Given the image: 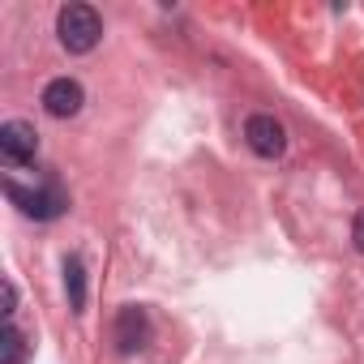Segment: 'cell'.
Returning <instances> with one entry per match:
<instances>
[{
  "label": "cell",
  "instance_id": "1",
  "mask_svg": "<svg viewBox=\"0 0 364 364\" xmlns=\"http://www.w3.org/2000/svg\"><path fill=\"white\" fill-rule=\"evenodd\" d=\"M56 35H60L65 52L86 56V52H95L99 39H103V18H99L90 5H65V9L56 14Z\"/></svg>",
  "mask_w": 364,
  "mask_h": 364
},
{
  "label": "cell",
  "instance_id": "2",
  "mask_svg": "<svg viewBox=\"0 0 364 364\" xmlns=\"http://www.w3.org/2000/svg\"><path fill=\"white\" fill-rule=\"evenodd\" d=\"M5 193H9V202L22 215H31L39 223H52V219H60L69 210V198H65V189L56 185V180H48V185H39V189H22V185H14V180H9Z\"/></svg>",
  "mask_w": 364,
  "mask_h": 364
},
{
  "label": "cell",
  "instance_id": "3",
  "mask_svg": "<svg viewBox=\"0 0 364 364\" xmlns=\"http://www.w3.org/2000/svg\"><path fill=\"white\" fill-rule=\"evenodd\" d=\"M245 141H249L253 154H262V159H279V154L287 150V129H283L270 112H257V116L245 120Z\"/></svg>",
  "mask_w": 364,
  "mask_h": 364
},
{
  "label": "cell",
  "instance_id": "4",
  "mask_svg": "<svg viewBox=\"0 0 364 364\" xmlns=\"http://www.w3.org/2000/svg\"><path fill=\"white\" fill-rule=\"evenodd\" d=\"M35 150H39L35 124H26V120H5L0 124V154H5V163L26 167V163H35Z\"/></svg>",
  "mask_w": 364,
  "mask_h": 364
},
{
  "label": "cell",
  "instance_id": "5",
  "mask_svg": "<svg viewBox=\"0 0 364 364\" xmlns=\"http://www.w3.org/2000/svg\"><path fill=\"white\" fill-rule=\"evenodd\" d=\"M150 313L141 309V304H124L120 313H116V347L124 351V355H137L146 343H150Z\"/></svg>",
  "mask_w": 364,
  "mask_h": 364
},
{
  "label": "cell",
  "instance_id": "6",
  "mask_svg": "<svg viewBox=\"0 0 364 364\" xmlns=\"http://www.w3.org/2000/svg\"><path fill=\"white\" fill-rule=\"evenodd\" d=\"M82 103H86V90H82V82H77V77H52V82L43 86V112H48V116H56V120L77 116V112H82Z\"/></svg>",
  "mask_w": 364,
  "mask_h": 364
},
{
  "label": "cell",
  "instance_id": "7",
  "mask_svg": "<svg viewBox=\"0 0 364 364\" xmlns=\"http://www.w3.org/2000/svg\"><path fill=\"white\" fill-rule=\"evenodd\" d=\"M65 291H69V309L86 313V266H82L77 253L65 257Z\"/></svg>",
  "mask_w": 364,
  "mask_h": 364
},
{
  "label": "cell",
  "instance_id": "8",
  "mask_svg": "<svg viewBox=\"0 0 364 364\" xmlns=\"http://www.w3.org/2000/svg\"><path fill=\"white\" fill-rule=\"evenodd\" d=\"M22 355H26V334L9 321L5 338H0V364H22Z\"/></svg>",
  "mask_w": 364,
  "mask_h": 364
},
{
  "label": "cell",
  "instance_id": "9",
  "mask_svg": "<svg viewBox=\"0 0 364 364\" xmlns=\"http://www.w3.org/2000/svg\"><path fill=\"white\" fill-rule=\"evenodd\" d=\"M14 313H18V287H14V283L5 279V317L14 321Z\"/></svg>",
  "mask_w": 364,
  "mask_h": 364
},
{
  "label": "cell",
  "instance_id": "10",
  "mask_svg": "<svg viewBox=\"0 0 364 364\" xmlns=\"http://www.w3.org/2000/svg\"><path fill=\"white\" fill-rule=\"evenodd\" d=\"M351 240H355V249L364 253V210L355 215V223H351Z\"/></svg>",
  "mask_w": 364,
  "mask_h": 364
}]
</instances>
